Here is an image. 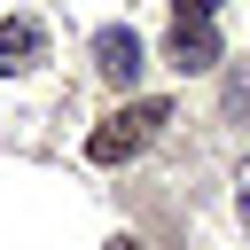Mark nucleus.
Instances as JSON below:
<instances>
[{
  "instance_id": "nucleus-5",
  "label": "nucleus",
  "mask_w": 250,
  "mask_h": 250,
  "mask_svg": "<svg viewBox=\"0 0 250 250\" xmlns=\"http://www.w3.org/2000/svg\"><path fill=\"white\" fill-rule=\"evenodd\" d=\"M227 109H234V117L250 109V78H234V86H227Z\"/></svg>"
},
{
  "instance_id": "nucleus-7",
  "label": "nucleus",
  "mask_w": 250,
  "mask_h": 250,
  "mask_svg": "<svg viewBox=\"0 0 250 250\" xmlns=\"http://www.w3.org/2000/svg\"><path fill=\"white\" fill-rule=\"evenodd\" d=\"M242 227H250V164H242Z\"/></svg>"
},
{
  "instance_id": "nucleus-4",
  "label": "nucleus",
  "mask_w": 250,
  "mask_h": 250,
  "mask_svg": "<svg viewBox=\"0 0 250 250\" xmlns=\"http://www.w3.org/2000/svg\"><path fill=\"white\" fill-rule=\"evenodd\" d=\"M39 55H47V31H39L31 16H8V23H0V70L23 78V70H39Z\"/></svg>"
},
{
  "instance_id": "nucleus-1",
  "label": "nucleus",
  "mask_w": 250,
  "mask_h": 250,
  "mask_svg": "<svg viewBox=\"0 0 250 250\" xmlns=\"http://www.w3.org/2000/svg\"><path fill=\"white\" fill-rule=\"evenodd\" d=\"M156 125H172V102H125V109H109V117L94 125L86 156H94V164H125V156H141V148L156 141Z\"/></svg>"
},
{
  "instance_id": "nucleus-6",
  "label": "nucleus",
  "mask_w": 250,
  "mask_h": 250,
  "mask_svg": "<svg viewBox=\"0 0 250 250\" xmlns=\"http://www.w3.org/2000/svg\"><path fill=\"white\" fill-rule=\"evenodd\" d=\"M172 8H180V16H211L219 0H172Z\"/></svg>"
},
{
  "instance_id": "nucleus-8",
  "label": "nucleus",
  "mask_w": 250,
  "mask_h": 250,
  "mask_svg": "<svg viewBox=\"0 0 250 250\" xmlns=\"http://www.w3.org/2000/svg\"><path fill=\"white\" fill-rule=\"evenodd\" d=\"M109 250H148V242H133V234H117V242H109Z\"/></svg>"
},
{
  "instance_id": "nucleus-2",
  "label": "nucleus",
  "mask_w": 250,
  "mask_h": 250,
  "mask_svg": "<svg viewBox=\"0 0 250 250\" xmlns=\"http://www.w3.org/2000/svg\"><path fill=\"white\" fill-rule=\"evenodd\" d=\"M164 62L188 78V70H219V31H211V16H180L172 23V39H164Z\"/></svg>"
},
{
  "instance_id": "nucleus-3",
  "label": "nucleus",
  "mask_w": 250,
  "mask_h": 250,
  "mask_svg": "<svg viewBox=\"0 0 250 250\" xmlns=\"http://www.w3.org/2000/svg\"><path fill=\"white\" fill-rule=\"evenodd\" d=\"M94 70H102L109 86H133V78L148 70V47H141L125 23H102V31H94Z\"/></svg>"
}]
</instances>
